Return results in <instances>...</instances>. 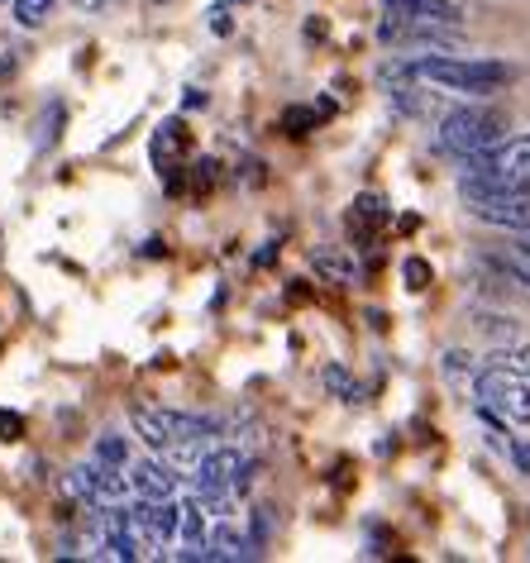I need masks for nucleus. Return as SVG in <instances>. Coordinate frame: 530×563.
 Segmentation results:
<instances>
[{"label":"nucleus","mask_w":530,"mask_h":563,"mask_svg":"<svg viewBox=\"0 0 530 563\" xmlns=\"http://www.w3.org/2000/svg\"><path fill=\"white\" fill-rule=\"evenodd\" d=\"M516 77L511 63H497V58H468V53H430V58H393L378 67V81L383 87H407V81H426V87H440V91H459V96H483L501 91L507 81Z\"/></svg>","instance_id":"obj_1"},{"label":"nucleus","mask_w":530,"mask_h":563,"mask_svg":"<svg viewBox=\"0 0 530 563\" xmlns=\"http://www.w3.org/2000/svg\"><path fill=\"white\" fill-rule=\"evenodd\" d=\"M134 434L144 440L153 454H173V449H191L201 440L220 434V420L211 416H187V411H167V406H148V401H134Z\"/></svg>","instance_id":"obj_2"},{"label":"nucleus","mask_w":530,"mask_h":563,"mask_svg":"<svg viewBox=\"0 0 530 563\" xmlns=\"http://www.w3.org/2000/svg\"><path fill=\"white\" fill-rule=\"evenodd\" d=\"M507 115L501 110H487V106H450L435 124V148L444 158H459L464 163L468 153H478L487 144H497V139H507Z\"/></svg>","instance_id":"obj_3"},{"label":"nucleus","mask_w":530,"mask_h":563,"mask_svg":"<svg viewBox=\"0 0 530 563\" xmlns=\"http://www.w3.org/2000/svg\"><path fill=\"white\" fill-rule=\"evenodd\" d=\"M263 463L240 454V449H206L191 463V487L197 492H249Z\"/></svg>","instance_id":"obj_4"},{"label":"nucleus","mask_w":530,"mask_h":563,"mask_svg":"<svg viewBox=\"0 0 530 563\" xmlns=\"http://www.w3.org/2000/svg\"><path fill=\"white\" fill-rule=\"evenodd\" d=\"M473 383H478V401H487L493 411H501L511 426H530V377H516L507 368L483 363Z\"/></svg>","instance_id":"obj_5"},{"label":"nucleus","mask_w":530,"mask_h":563,"mask_svg":"<svg viewBox=\"0 0 530 563\" xmlns=\"http://www.w3.org/2000/svg\"><path fill=\"white\" fill-rule=\"evenodd\" d=\"M153 173H158V181L173 196H183L187 191V153H191V134H187V124L183 120H163L158 130H153Z\"/></svg>","instance_id":"obj_6"},{"label":"nucleus","mask_w":530,"mask_h":563,"mask_svg":"<svg viewBox=\"0 0 530 563\" xmlns=\"http://www.w3.org/2000/svg\"><path fill=\"white\" fill-rule=\"evenodd\" d=\"M378 44L383 48H430V53H454L459 48V34L450 24H421V20H401V15H387L378 24Z\"/></svg>","instance_id":"obj_7"},{"label":"nucleus","mask_w":530,"mask_h":563,"mask_svg":"<svg viewBox=\"0 0 530 563\" xmlns=\"http://www.w3.org/2000/svg\"><path fill=\"white\" fill-rule=\"evenodd\" d=\"M130 526L144 544H167L183 534V501L173 497H139L130 506Z\"/></svg>","instance_id":"obj_8"},{"label":"nucleus","mask_w":530,"mask_h":563,"mask_svg":"<svg viewBox=\"0 0 530 563\" xmlns=\"http://www.w3.org/2000/svg\"><path fill=\"white\" fill-rule=\"evenodd\" d=\"M464 173H530V134H507L464 158Z\"/></svg>","instance_id":"obj_9"},{"label":"nucleus","mask_w":530,"mask_h":563,"mask_svg":"<svg viewBox=\"0 0 530 563\" xmlns=\"http://www.w3.org/2000/svg\"><path fill=\"white\" fill-rule=\"evenodd\" d=\"M344 224H349V239H354V249H373V244H378V234L393 224V206H387L383 196L364 191V196H354V206H349Z\"/></svg>","instance_id":"obj_10"},{"label":"nucleus","mask_w":530,"mask_h":563,"mask_svg":"<svg viewBox=\"0 0 530 563\" xmlns=\"http://www.w3.org/2000/svg\"><path fill=\"white\" fill-rule=\"evenodd\" d=\"M464 210L497 230H530V196H468Z\"/></svg>","instance_id":"obj_11"},{"label":"nucleus","mask_w":530,"mask_h":563,"mask_svg":"<svg viewBox=\"0 0 530 563\" xmlns=\"http://www.w3.org/2000/svg\"><path fill=\"white\" fill-rule=\"evenodd\" d=\"M383 10L401 20H421V24H450V30H459L468 15L459 0H383Z\"/></svg>","instance_id":"obj_12"},{"label":"nucleus","mask_w":530,"mask_h":563,"mask_svg":"<svg viewBox=\"0 0 530 563\" xmlns=\"http://www.w3.org/2000/svg\"><path fill=\"white\" fill-rule=\"evenodd\" d=\"M130 483L139 497H177V473L167 468V454L163 459H139L130 468Z\"/></svg>","instance_id":"obj_13"},{"label":"nucleus","mask_w":530,"mask_h":563,"mask_svg":"<svg viewBox=\"0 0 530 563\" xmlns=\"http://www.w3.org/2000/svg\"><path fill=\"white\" fill-rule=\"evenodd\" d=\"M483 263L493 267L497 277L516 282V287H530V249L507 244V249H497V253H483Z\"/></svg>","instance_id":"obj_14"},{"label":"nucleus","mask_w":530,"mask_h":563,"mask_svg":"<svg viewBox=\"0 0 530 563\" xmlns=\"http://www.w3.org/2000/svg\"><path fill=\"white\" fill-rule=\"evenodd\" d=\"M311 267L325 282H340V287L358 282V263H354V253H344V249H316L311 253Z\"/></svg>","instance_id":"obj_15"},{"label":"nucleus","mask_w":530,"mask_h":563,"mask_svg":"<svg viewBox=\"0 0 530 563\" xmlns=\"http://www.w3.org/2000/svg\"><path fill=\"white\" fill-rule=\"evenodd\" d=\"M334 115V101H320V106H287L283 110V130L287 134H311V130H320V124H325Z\"/></svg>","instance_id":"obj_16"},{"label":"nucleus","mask_w":530,"mask_h":563,"mask_svg":"<svg viewBox=\"0 0 530 563\" xmlns=\"http://www.w3.org/2000/svg\"><path fill=\"white\" fill-rule=\"evenodd\" d=\"M320 383H325L330 397H334V401H344V406H358V401H364V387H358L354 377H349L344 363H325V373H320Z\"/></svg>","instance_id":"obj_17"},{"label":"nucleus","mask_w":530,"mask_h":563,"mask_svg":"<svg viewBox=\"0 0 530 563\" xmlns=\"http://www.w3.org/2000/svg\"><path fill=\"white\" fill-rule=\"evenodd\" d=\"M487 363L493 368H507V373H516V377H530V344H497L493 354H487Z\"/></svg>","instance_id":"obj_18"},{"label":"nucleus","mask_w":530,"mask_h":563,"mask_svg":"<svg viewBox=\"0 0 530 563\" xmlns=\"http://www.w3.org/2000/svg\"><path fill=\"white\" fill-rule=\"evenodd\" d=\"M91 454L106 459V463H115V468H130V440H124V434H115V430H106L101 440H96Z\"/></svg>","instance_id":"obj_19"},{"label":"nucleus","mask_w":530,"mask_h":563,"mask_svg":"<svg viewBox=\"0 0 530 563\" xmlns=\"http://www.w3.org/2000/svg\"><path fill=\"white\" fill-rule=\"evenodd\" d=\"M53 15V0H15V24L20 30H38Z\"/></svg>","instance_id":"obj_20"},{"label":"nucleus","mask_w":530,"mask_h":563,"mask_svg":"<svg viewBox=\"0 0 530 563\" xmlns=\"http://www.w3.org/2000/svg\"><path fill=\"white\" fill-rule=\"evenodd\" d=\"M401 282H407V291H426L430 282H435V267H430L426 258H416V253H411V258L401 263Z\"/></svg>","instance_id":"obj_21"},{"label":"nucleus","mask_w":530,"mask_h":563,"mask_svg":"<svg viewBox=\"0 0 530 563\" xmlns=\"http://www.w3.org/2000/svg\"><path fill=\"white\" fill-rule=\"evenodd\" d=\"M473 320H478V330H483V334H493V340H516V334H521V325H516L511 316H493V311H478Z\"/></svg>","instance_id":"obj_22"},{"label":"nucleus","mask_w":530,"mask_h":563,"mask_svg":"<svg viewBox=\"0 0 530 563\" xmlns=\"http://www.w3.org/2000/svg\"><path fill=\"white\" fill-rule=\"evenodd\" d=\"M216 181H220V163H216V158H201V163L187 167V187H191V191H211Z\"/></svg>","instance_id":"obj_23"},{"label":"nucleus","mask_w":530,"mask_h":563,"mask_svg":"<svg viewBox=\"0 0 530 563\" xmlns=\"http://www.w3.org/2000/svg\"><path fill=\"white\" fill-rule=\"evenodd\" d=\"M483 363H473V354H464V349H450L444 354V377H454V383H464V377H478Z\"/></svg>","instance_id":"obj_24"},{"label":"nucleus","mask_w":530,"mask_h":563,"mask_svg":"<svg viewBox=\"0 0 530 563\" xmlns=\"http://www.w3.org/2000/svg\"><path fill=\"white\" fill-rule=\"evenodd\" d=\"M273 526H277V511H273V506H254V511H249V530H254L258 544L273 540Z\"/></svg>","instance_id":"obj_25"},{"label":"nucleus","mask_w":530,"mask_h":563,"mask_svg":"<svg viewBox=\"0 0 530 563\" xmlns=\"http://www.w3.org/2000/svg\"><path fill=\"white\" fill-rule=\"evenodd\" d=\"M24 434V416L10 411V406H0V444H15Z\"/></svg>","instance_id":"obj_26"},{"label":"nucleus","mask_w":530,"mask_h":563,"mask_svg":"<svg viewBox=\"0 0 530 563\" xmlns=\"http://www.w3.org/2000/svg\"><path fill=\"white\" fill-rule=\"evenodd\" d=\"M507 459L516 463V473H526V477H530V440H511Z\"/></svg>","instance_id":"obj_27"},{"label":"nucleus","mask_w":530,"mask_h":563,"mask_svg":"<svg viewBox=\"0 0 530 563\" xmlns=\"http://www.w3.org/2000/svg\"><path fill=\"white\" fill-rule=\"evenodd\" d=\"M77 10H87V15H110V10L120 5V0H73Z\"/></svg>","instance_id":"obj_28"},{"label":"nucleus","mask_w":530,"mask_h":563,"mask_svg":"<svg viewBox=\"0 0 530 563\" xmlns=\"http://www.w3.org/2000/svg\"><path fill=\"white\" fill-rule=\"evenodd\" d=\"M277 249H283V244H263V249L254 253V263H258V267H268V263L277 258Z\"/></svg>","instance_id":"obj_29"},{"label":"nucleus","mask_w":530,"mask_h":563,"mask_svg":"<svg viewBox=\"0 0 530 563\" xmlns=\"http://www.w3.org/2000/svg\"><path fill=\"white\" fill-rule=\"evenodd\" d=\"M397 230H401V234H416V230H421V220H416V216H401Z\"/></svg>","instance_id":"obj_30"},{"label":"nucleus","mask_w":530,"mask_h":563,"mask_svg":"<svg viewBox=\"0 0 530 563\" xmlns=\"http://www.w3.org/2000/svg\"><path fill=\"white\" fill-rule=\"evenodd\" d=\"M163 253V239H144V258H158Z\"/></svg>","instance_id":"obj_31"},{"label":"nucleus","mask_w":530,"mask_h":563,"mask_svg":"<svg viewBox=\"0 0 530 563\" xmlns=\"http://www.w3.org/2000/svg\"><path fill=\"white\" fill-rule=\"evenodd\" d=\"M516 244H521V249H530V230H516Z\"/></svg>","instance_id":"obj_32"},{"label":"nucleus","mask_w":530,"mask_h":563,"mask_svg":"<svg viewBox=\"0 0 530 563\" xmlns=\"http://www.w3.org/2000/svg\"><path fill=\"white\" fill-rule=\"evenodd\" d=\"M144 5H148V10H163V5H173V0H144Z\"/></svg>","instance_id":"obj_33"},{"label":"nucleus","mask_w":530,"mask_h":563,"mask_svg":"<svg viewBox=\"0 0 530 563\" xmlns=\"http://www.w3.org/2000/svg\"><path fill=\"white\" fill-rule=\"evenodd\" d=\"M0 5H5V0H0Z\"/></svg>","instance_id":"obj_34"}]
</instances>
